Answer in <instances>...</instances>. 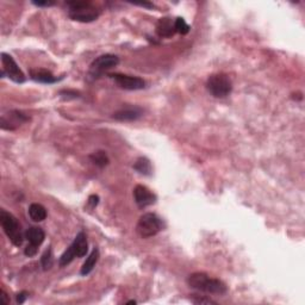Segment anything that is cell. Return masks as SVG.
I'll list each match as a JSON object with an SVG mask.
<instances>
[{
	"label": "cell",
	"mask_w": 305,
	"mask_h": 305,
	"mask_svg": "<svg viewBox=\"0 0 305 305\" xmlns=\"http://www.w3.org/2000/svg\"><path fill=\"white\" fill-rule=\"evenodd\" d=\"M187 285L191 289L211 294H224L227 292V285L222 280L210 278L206 273L196 272L187 277Z\"/></svg>",
	"instance_id": "1"
},
{
	"label": "cell",
	"mask_w": 305,
	"mask_h": 305,
	"mask_svg": "<svg viewBox=\"0 0 305 305\" xmlns=\"http://www.w3.org/2000/svg\"><path fill=\"white\" fill-rule=\"evenodd\" d=\"M66 6L69 18L76 22L91 23L100 16V10L91 2L74 0V2H67Z\"/></svg>",
	"instance_id": "2"
},
{
	"label": "cell",
	"mask_w": 305,
	"mask_h": 305,
	"mask_svg": "<svg viewBox=\"0 0 305 305\" xmlns=\"http://www.w3.org/2000/svg\"><path fill=\"white\" fill-rule=\"evenodd\" d=\"M0 224H2L4 233L10 241L16 247H21L23 242H24L25 235H23L21 224H19L16 217L12 213L8 212V211L2 210L0 211Z\"/></svg>",
	"instance_id": "3"
},
{
	"label": "cell",
	"mask_w": 305,
	"mask_h": 305,
	"mask_svg": "<svg viewBox=\"0 0 305 305\" xmlns=\"http://www.w3.org/2000/svg\"><path fill=\"white\" fill-rule=\"evenodd\" d=\"M87 252H89V244H87L86 234L83 233V231H80L78 235L75 236L73 243L67 248L66 252L60 257V266H67V265L72 263L75 257H83L87 254Z\"/></svg>",
	"instance_id": "4"
},
{
	"label": "cell",
	"mask_w": 305,
	"mask_h": 305,
	"mask_svg": "<svg viewBox=\"0 0 305 305\" xmlns=\"http://www.w3.org/2000/svg\"><path fill=\"white\" fill-rule=\"evenodd\" d=\"M163 227L165 226H163L162 220L157 214L148 212L140 217L136 226V231L142 239H148V237L155 236L161 230H163Z\"/></svg>",
	"instance_id": "5"
},
{
	"label": "cell",
	"mask_w": 305,
	"mask_h": 305,
	"mask_svg": "<svg viewBox=\"0 0 305 305\" xmlns=\"http://www.w3.org/2000/svg\"><path fill=\"white\" fill-rule=\"evenodd\" d=\"M206 90L214 98H226L233 91V82L226 74H212L206 81Z\"/></svg>",
	"instance_id": "6"
},
{
	"label": "cell",
	"mask_w": 305,
	"mask_h": 305,
	"mask_svg": "<svg viewBox=\"0 0 305 305\" xmlns=\"http://www.w3.org/2000/svg\"><path fill=\"white\" fill-rule=\"evenodd\" d=\"M119 59L118 56L112 55V54H105V55L99 56L95 61L91 63L89 70V75L92 79H98L102 76L104 73H106L107 70L115 68L116 66H118Z\"/></svg>",
	"instance_id": "7"
},
{
	"label": "cell",
	"mask_w": 305,
	"mask_h": 305,
	"mask_svg": "<svg viewBox=\"0 0 305 305\" xmlns=\"http://www.w3.org/2000/svg\"><path fill=\"white\" fill-rule=\"evenodd\" d=\"M2 63H3V70L5 72V74L9 76L12 81L17 83H23L25 81V75L17 65L15 60L11 55L6 53H2Z\"/></svg>",
	"instance_id": "8"
},
{
	"label": "cell",
	"mask_w": 305,
	"mask_h": 305,
	"mask_svg": "<svg viewBox=\"0 0 305 305\" xmlns=\"http://www.w3.org/2000/svg\"><path fill=\"white\" fill-rule=\"evenodd\" d=\"M110 78L115 80V82L120 89L128 90V91H139V90H143L146 87V81L139 76L115 73V74H110Z\"/></svg>",
	"instance_id": "9"
},
{
	"label": "cell",
	"mask_w": 305,
	"mask_h": 305,
	"mask_svg": "<svg viewBox=\"0 0 305 305\" xmlns=\"http://www.w3.org/2000/svg\"><path fill=\"white\" fill-rule=\"evenodd\" d=\"M28 120L29 117L24 112L19 111V110H11L8 113L2 115L0 126L3 130H16Z\"/></svg>",
	"instance_id": "10"
},
{
	"label": "cell",
	"mask_w": 305,
	"mask_h": 305,
	"mask_svg": "<svg viewBox=\"0 0 305 305\" xmlns=\"http://www.w3.org/2000/svg\"><path fill=\"white\" fill-rule=\"evenodd\" d=\"M134 199L137 206L141 209H145V207L153 205L156 202V196L150 191L148 187L143 185H137L134 189Z\"/></svg>",
	"instance_id": "11"
},
{
	"label": "cell",
	"mask_w": 305,
	"mask_h": 305,
	"mask_svg": "<svg viewBox=\"0 0 305 305\" xmlns=\"http://www.w3.org/2000/svg\"><path fill=\"white\" fill-rule=\"evenodd\" d=\"M143 116V110L139 106H125L113 113V118L119 122H133Z\"/></svg>",
	"instance_id": "12"
},
{
	"label": "cell",
	"mask_w": 305,
	"mask_h": 305,
	"mask_svg": "<svg viewBox=\"0 0 305 305\" xmlns=\"http://www.w3.org/2000/svg\"><path fill=\"white\" fill-rule=\"evenodd\" d=\"M156 32L160 37L169 38L172 37V36H174V33L177 32V30L173 19L168 18V17L161 18L156 24Z\"/></svg>",
	"instance_id": "13"
},
{
	"label": "cell",
	"mask_w": 305,
	"mask_h": 305,
	"mask_svg": "<svg viewBox=\"0 0 305 305\" xmlns=\"http://www.w3.org/2000/svg\"><path fill=\"white\" fill-rule=\"evenodd\" d=\"M25 239L28 240L29 244L33 247H39L46 239V233L43 231L42 228L39 227H31L25 231Z\"/></svg>",
	"instance_id": "14"
},
{
	"label": "cell",
	"mask_w": 305,
	"mask_h": 305,
	"mask_svg": "<svg viewBox=\"0 0 305 305\" xmlns=\"http://www.w3.org/2000/svg\"><path fill=\"white\" fill-rule=\"evenodd\" d=\"M30 78L35 81L41 83H55L63 78H56L49 70L47 69H31L30 70Z\"/></svg>",
	"instance_id": "15"
},
{
	"label": "cell",
	"mask_w": 305,
	"mask_h": 305,
	"mask_svg": "<svg viewBox=\"0 0 305 305\" xmlns=\"http://www.w3.org/2000/svg\"><path fill=\"white\" fill-rule=\"evenodd\" d=\"M98 259H99V249L98 248H93L92 253L90 254L85 263H83L81 271H80V274H81V276H89V274L93 271V268L96 267V264L98 263Z\"/></svg>",
	"instance_id": "16"
},
{
	"label": "cell",
	"mask_w": 305,
	"mask_h": 305,
	"mask_svg": "<svg viewBox=\"0 0 305 305\" xmlns=\"http://www.w3.org/2000/svg\"><path fill=\"white\" fill-rule=\"evenodd\" d=\"M28 213L33 222H42L47 219V209L38 203L31 204L29 206Z\"/></svg>",
	"instance_id": "17"
},
{
	"label": "cell",
	"mask_w": 305,
	"mask_h": 305,
	"mask_svg": "<svg viewBox=\"0 0 305 305\" xmlns=\"http://www.w3.org/2000/svg\"><path fill=\"white\" fill-rule=\"evenodd\" d=\"M134 169L142 176H152L153 168L150 161L147 157H139L134 163Z\"/></svg>",
	"instance_id": "18"
},
{
	"label": "cell",
	"mask_w": 305,
	"mask_h": 305,
	"mask_svg": "<svg viewBox=\"0 0 305 305\" xmlns=\"http://www.w3.org/2000/svg\"><path fill=\"white\" fill-rule=\"evenodd\" d=\"M90 159H91V161L96 166L100 167V168L107 166L110 162L109 157H107V154L105 152H103V150H98V152H95L93 154H91V155H90Z\"/></svg>",
	"instance_id": "19"
},
{
	"label": "cell",
	"mask_w": 305,
	"mask_h": 305,
	"mask_svg": "<svg viewBox=\"0 0 305 305\" xmlns=\"http://www.w3.org/2000/svg\"><path fill=\"white\" fill-rule=\"evenodd\" d=\"M41 265L43 267V271H49L54 265V257H53V252L52 248H48L41 257Z\"/></svg>",
	"instance_id": "20"
},
{
	"label": "cell",
	"mask_w": 305,
	"mask_h": 305,
	"mask_svg": "<svg viewBox=\"0 0 305 305\" xmlns=\"http://www.w3.org/2000/svg\"><path fill=\"white\" fill-rule=\"evenodd\" d=\"M174 24H176V30L177 32H179L180 35H187L190 32V26L185 22V19L182 17H178L174 19Z\"/></svg>",
	"instance_id": "21"
},
{
	"label": "cell",
	"mask_w": 305,
	"mask_h": 305,
	"mask_svg": "<svg viewBox=\"0 0 305 305\" xmlns=\"http://www.w3.org/2000/svg\"><path fill=\"white\" fill-rule=\"evenodd\" d=\"M191 301L194 304H217L216 301L210 299V298L200 297V296H197V294H192V297H191Z\"/></svg>",
	"instance_id": "22"
},
{
	"label": "cell",
	"mask_w": 305,
	"mask_h": 305,
	"mask_svg": "<svg viewBox=\"0 0 305 305\" xmlns=\"http://www.w3.org/2000/svg\"><path fill=\"white\" fill-rule=\"evenodd\" d=\"M24 254L29 257L35 256L36 254H37V247H33V246H31V244H28V247H26L24 250Z\"/></svg>",
	"instance_id": "23"
},
{
	"label": "cell",
	"mask_w": 305,
	"mask_h": 305,
	"mask_svg": "<svg viewBox=\"0 0 305 305\" xmlns=\"http://www.w3.org/2000/svg\"><path fill=\"white\" fill-rule=\"evenodd\" d=\"M28 297H29V293L26 292V291H23V292L17 294V303L23 304L26 299H28Z\"/></svg>",
	"instance_id": "24"
},
{
	"label": "cell",
	"mask_w": 305,
	"mask_h": 305,
	"mask_svg": "<svg viewBox=\"0 0 305 305\" xmlns=\"http://www.w3.org/2000/svg\"><path fill=\"white\" fill-rule=\"evenodd\" d=\"M32 4L35 6H38V8H49V6L55 5V2H32Z\"/></svg>",
	"instance_id": "25"
},
{
	"label": "cell",
	"mask_w": 305,
	"mask_h": 305,
	"mask_svg": "<svg viewBox=\"0 0 305 305\" xmlns=\"http://www.w3.org/2000/svg\"><path fill=\"white\" fill-rule=\"evenodd\" d=\"M98 203H99V197L96 196V194H92V196L89 198V204L91 205V207H96L98 205Z\"/></svg>",
	"instance_id": "26"
},
{
	"label": "cell",
	"mask_w": 305,
	"mask_h": 305,
	"mask_svg": "<svg viewBox=\"0 0 305 305\" xmlns=\"http://www.w3.org/2000/svg\"><path fill=\"white\" fill-rule=\"evenodd\" d=\"M2 298L4 300L5 304H10V299L8 298V294L5 293V291H2Z\"/></svg>",
	"instance_id": "27"
},
{
	"label": "cell",
	"mask_w": 305,
	"mask_h": 305,
	"mask_svg": "<svg viewBox=\"0 0 305 305\" xmlns=\"http://www.w3.org/2000/svg\"><path fill=\"white\" fill-rule=\"evenodd\" d=\"M136 303H137L136 300H130V301H128V303H126V304H136Z\"/></svg>",
	"instance_id": "28"
}]
</instances>
